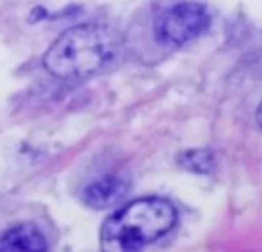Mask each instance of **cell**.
Wrapping results in <instances>:
<instances>
[{"label":"cell","instance_id":"obj_1","mask_svg":"<svg viewBox=\"0 0 262 252\" xmlns=\"http://www.w3.org/2000/svg\"><path fill=\"white\" fill-rule=\"evenodd\" d=\"M176 211L166 199H137L113 213L100 229L102 252H141L172 229Z\"/></svg>","mask_w":262,"mask_h":252},{"label":"cell","instance_id":"obj_2","mask_svg":"<svg viewBox=\"0 0 262 252\" xmlns=\"http://www.w3.org/2000/svg\"><path fill=\"white\" fill-rule=\"evenodd\" d=\"M119 49V35L102 25H78L59 35L43 57L55 78H86L106 66Z\"/></svg>","mask_w":262,"mask_h":252},{"label":"cell","instance_id":"obj_3","mask_svg":"<svg viewBox=\"0 0 262 252\" xmlns=\"http://www.w3.org/2000/svg\"><path fill=\"white\" fill-rule=\"evenodd\" d=\"M209 25V12L199 2H178L162 10L156 18V33L162 41L172 45L188 43L199 37Z\"/></svg>","mask_w":262,"mask_h":252},{"label":"cell","instance_id":"obj_4","mask_svg":"<svg viewBox=\"0 0 262 252\" xmlns=\"http://www.w3.org/2000/svg\"><path fill=\"white\" fill-rule=\"evenodd\" d=\"M0 252H47V244L37 227L23 223L0 236Z\"/></svg>","mask_w":262,"mask_h":252},{"label":"cell","instance_id":"obj_5","mask_svg":"<svg viewBox=\"0 0 262 252\" xmlns=\"http://www.w3.org/2000/svg\"><path fill=\"white\" fill-rule=\"evenodd\" d=\"M127 191L125 180L117 178V176H104L100 180L90 182L84 188V201L90 207H111L115 201H119Z\"/></svg>","mask_w":262,"mask_h":252}]
</instances>
